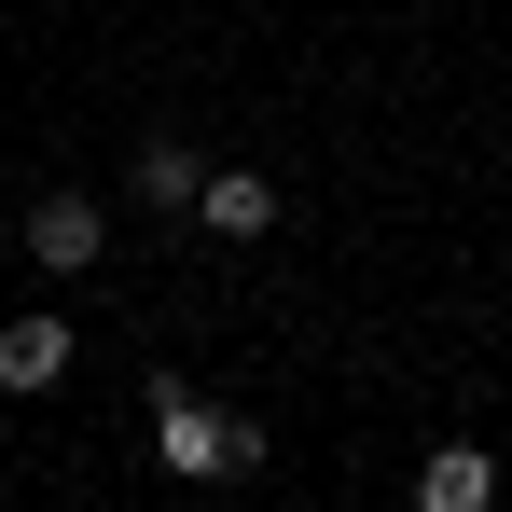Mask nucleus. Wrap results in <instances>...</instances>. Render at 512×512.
Segmentation results:
<instances>
[{
	"label": "nucleus",
	"mask_w": 512,
	"mask_h": 512,
	"mask_svg": "<svg viewBox=\"0 0 512 512\" xmlns=\"http://www.w3.org/2000/svg\"><path fill=\"white\" fill-rule=\"evenodd\" d=\"M139 416H153V457H167L180 485H236V471H263V429L222 416V402H194L180 374H153V388H139Z\"/></svg>",
	"instance_id": "1"
},
{
	"label": "nucleus",
	"mask_w": 512,
	"mask_h": 512,
	"mask_svg": "<svg viewBox=\"0 0 512 512\" xmlns=\"http://www.w3.org/2000/svg\"><path fill=\"white\" fill-rule=\"evenodd\" d=\"M56 374H70V319H56V305H28V319H0V388H14V402H42Z\"/></svg>",
	"instance_id": "3"
},
{
	"label": "nucleus",
	"mask_w": 512,
	"mask_h": 512,
	"mask_svg": "<svg viewBox=\"0 0 512 512\" xmlns=\"http://www.w3.org/2000/svg\"><path fill=\"white\" fill-rule=\"evenodd\" d=\"M194 180H208L194 139H139V208H153V222H194Z\"/></svg>",
	"instance_id": "6"
},
{
	"label": "nucleus",
	"mask_w": 512,
	"mask_h": 512,
	"mask_svg": "<svg viewBox=\"0 0 512 512\" xmlns=\"http://www.w3.org/2000/svg\"><path fill=\"white\" fill-rule=\"evenodd\" d=\"M97 250H111V208L97 194H28V263L42 277H84Z\"/></svg>",
	"instance_id": "2"
},
{
	"label": "nucleus",
	"mask_w": 512,
	"mask_h": 512,
	"mask_svg": "<svg viewBox=\"0 0 512 512\" xmlns=\"http://www.w3.org/2000/svg\"><path fill=\"white\" fill-rule=\"evenodd\" d=\"M416 499H429V512H485V499H499V457H485V443H429Z\"/></svg>",
	"instance_id": "5"
},
{
	"label": "nucleus",
	"mask_w": 512,
	"mask_h": 512,
	"mask_svg": "<svg viewBox=\"0 0 512 512\" xmlns=\"http://www.w3.org/2000/svg\"><path fill=\"white\" fill-rule=\"evenodd\" d=\"M194 222L250 250V236H277V180H263V167H208V180H194Z\"/></svg>",
	"instance_id": "4"
}]
</instances>
